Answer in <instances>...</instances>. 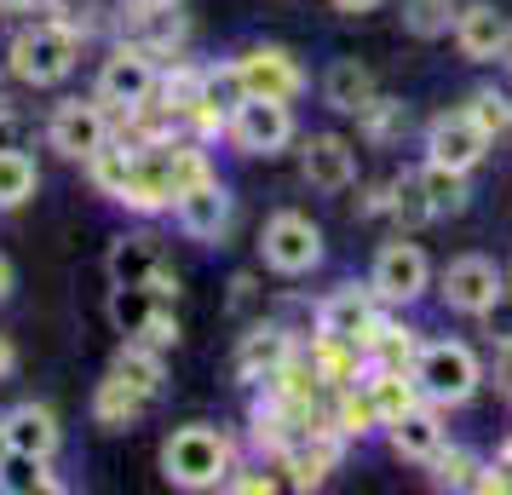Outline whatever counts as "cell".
Listing matches in <instances>:
<instances>
[{
	"instance_id": "1",
	"label": "cell",
	"mask_w": 512,
	"mask_h": 495,
	"mask_svg": "<svg viewBox=\"0 0 512 495\" xmlns=\"http://www.w3.org/2000/svg\"><path fill=\"white\" fill-rule=\"evenodd\" d=\"M225 472H231V438L202 421L179 426L162 444V478L173 490H219V484H231Z\"/></svg>"
},
{
	"instance_id": "2",
	"label": "cell",
	"mask_w": 512,
	"mask_h": 495,
	"mask_svg": "<svg viewBox=\"0 0 512 495\" xmlns=\"http://www.w3.org/2000/svg\"><path fill=\"white\" fill-rule=\"evenodd\" d=\"M409 380H415V392L426 403H438V409H461V403L478 398L484 369H478L472 346H461V340H426L420 357H415V369H409Z\"/></svg>"
},
{
	"instance_id": "3",
	"label": "cell",
	"mask_w": 512,
	"mask_h": 495,
	"mask_svg": "<svg viewBox=\"0 0 512 495\" xmlns=\"http://www.w3.org/2000/svg\"><path fill=\"white\" fill-rule=\"evenodd\" d=\"M75 58H81L75 29H64V24H29V29L12 35V47H6V70L18 75L24 87H58V81H70Z\"/></svg>"
},
{
	"instance_id": "4",
	"label": "cell",
	"mask_w": 512,
	"mask_h": 495,
	"mask_svg": "<svg viewBox=\"0 0 512 495\" xmlns=\"http://www.w3.org/2000/svg\"><path fill=\"white\" fill-rule=\"evenodd\" d=\"M259 260L271 265L277 277H311L323 265V225L294 208L271 213L265 231H259Z\"/></svg>"
},
{
	"instance_id": "5",
	"label": "cell",
	"mask_w": 512,
	"mask_h": 495,
	"mask_svg": "<svg viewBox=\"0 0 512 495\" xmlns=\"http://www.w3.org/2000/svg\"><path fill=\"white\" fill-rule=\"evenodd\" d=\"M225 127H231V144L242 156H282V150L294 144V133H300L288 98H259V93L242 98Z\"/></svg>"
},
{
	"instance_id": "6",
	"label": "cell",
	"mask_w": 512,
	"mask_h": 495,
	"mask_svg": "<svg viewBox=\"0 0 512 495\" xmlns=\"http://www.w3.org/2000/svg\"><path fill=\"white\" fill-rule=\"evenodd\" d=\"M369 288L380 306H415L420 294L432 288V260L420 254V242H386L369 265Z\"/></svg>"
},
{
	"instance_id": "7",
	"label": "cell",
	"mask_w": 512,
	"mask_h": 495,
	"mask_svg": "<svg viewBox=\"0 0 512 495\" xmlns=\"http://www.w3.org/2000/svg\"><path fill=\"white\" fill-rule=\"evenodd\" d=\"M438 294H443V306L461 311V317H489V311L507 300V277L484 254H461V260H449Z\"/></svg>"
},
{
	"instance_id": "8",
	"label": "cell",
	"mask_w": 512,
	"mask_h": 495,
	"mask_svg": "<svg viewBox=\"0 0 512 495\" xmlns=\"http://www.w3.org/2000/svg\"><path fill=\"white\" fill-rule=\"evenodd\" d=\"M156 87H162V75L150 64V52H139V47H116L104 58V70H98V104L127 110V116L150 110L156 104Z\"/></svg>"
},
{
	"instance_id": "9",
	"label": "cell",
	"mask_w": 512,
	"mask_h": 495,
	"mask_svg": "<svg viewBox=\"0 0 512 495\" xmlns=\"http://www.w3.org/2000/svg\"><path fill=\"white\" fill-rule=\"evenodd\" d=\"M173 219H179V231H185L190 242H225V231H231V219H236L231 185H219L213 173L196 179V185H185L173 196Z\"/></svg>"
},
{
	"instance_id": "10",
	"label": "cell",
	"mask_w": 512,
	"mask_h": 495,
	"mask_svg": "<svg viewBox=\"0 0 512 495\" xmlns=\"http://www.w3.org/2000/svg\"><path fill=\"white\" fill-rule=\"evenodd\" d=\"M484 156H489V127L472 110H443V116H432V127H426V162L472 173Z\"/></svg>"
},
{
	"instance_id": "11",
	"label": "cell",
	"mask_w": 512,
	"mask_h": 495,
	"mask_svg": "<svg viewBox=\"0 0 512 495\" xmlns=\"http://www.w3.org/2000/svg\"><path fill=\"white\" fill-rule=\"evenodd\" d=\"M47 144L70 162H93L98 150L110 144V116L104 104H81V98H64L47 121Z\"/></svg>"
},
{
	"instance_id": "12",
	"label": "cell",
	"mask_w": 512,
	"mask_h": 495,
	"mask_svg": "<svg viewBox=\"0 0 512 495\" xmlns=\"http://www.w3.org/2000/svg\"><path fill=\"white\" fill-rule=\"evenodd\" d=\"M236 75H242V93H259V98H294L311 87V75L300 70V58L288 47H248L236 58Z\"/></svg>"
},
{
	"instance_id": "13",
	"label": "cell",
	"mask_w": 512,
	"mask_h": 495,
	"mask_svg": "<svg viewBox=\"0 0 512 495\" xmlns=\"http://www.w3.org/2000/svg\"><path fill=\"white\" fill-rule=\"evenodd\" d=\"M300 179L317 196H340V190L357 185V144L340 139V133H311L300 150Z\"/></svg>"
},
{
	"instance_id": "14",
	"label": "cell",
	"mask_w": 512,
	"mask_h": 495,
	"mask_svg": "<svg viewBox=\"0 0 512 495\" xmlns=\"http://www.w3.org/2000/svg\"><path fill=\"white\" fill-rule=\"evenodd\" d=\"M317 329H323V340H374V288L363 283H346L334 288L323 306H317Z\"/></svg>"
},
{
	"instance_id": "15",
	"label": "cell",
	"mask_w": 512,
	"mask_h": 495,
	"mask_svg": "<svg viewBox=\"0 0 512 495\" xmlns=\"http://www.w3.org/2000/svg\"><path fill=\"white\" fill-rule=\"evenodd\" d=\"M0 432H6V449H24V455H41V461H52L58 444H64V426L47 403H12L0 415Z\"/></svg>"
},
{
	"instance_id": "16",
	"label": "cell",
	"mask_w": 512,
	"mask_h": 495,
	"mask_svg": "<svg viewBox=\"0 0 512 495\" xmlns=\"http://www.w3.org/2000/svg\"><path fill=\"white\" fill-rule=\"evenodd\" d=\"M507 35V12L489 6V0H472L455 12V47H461L466 64H495V47Z\"/></svg>"
},
{
	"instance_id": "17",
	"label": "cell",
	"mask_w": 512,
	"mask_h": 495,
	"mask_svg": "<svg viewBox=\"0 0 512 495\" xmlns=\"http://www.w3.org/2000/svg\"><path fill=\"white\" fill-rule=\"evenodd\" d=\"M386 438H392V449L403 455V461H420V467H432V461H438V449H443L438 403H432V409L409 403L403 415H392V421H386Z\"/></svg>"
},
{
	"instance_id": "18",
	"label": "cell",
	"mask_w": 512,
	"mask_h": 495,
	"mask_svg": "<svg viewBox=\"0 0 512 495\" xmlns=\"http://www.w3.org/2000/svg\"><path fill=\"white\" fill-rule=\"evenodd\" d=\"M162 242L150 231H121L110 242V254H104V271H110V283H156V271H162Z\"/></svg>"
},
{
	"instance_id": "19",
	"label": "cell",
	"mask_w": 512,
	"mask_h": 495,
	"mask_svg": "<svg viewBox=\"0 0 512 495\" xmlns=\"http://www.w3.org/2000/svg\"><path fill=\"white\" fill-rule=\"evenodd\" d=\"M374 70L369 64H357V58H334L323 70V104L334 110V116H363L374 104Z\"/></svg>"
},
{
	"instance_id": "20",
	"label": "cell",
	"mask_w": 512,
	"mask_h": 495,
	"mask_svg": "<svg viewBox=\"0 0 512 495\" xmlns=\"http://www.w3.org/2000/svg\"><path fill=\"white\" fill-rule=\"evenodd\" d=\"M156 311H162V294L144 283H110V300H104V317H110V329L121 340H144V329L156 323Z\"/></svg>"
},
{
	"instance_id": "21",
	"label": "cell",
	"mask_w": 512,
	"mask_h": 495,
	"mask_svg": "<svg viewBox=\"0 0 512 495\" xmlns=\"http://www.w3.org/2000/svg\"><path fill=\"white\" fill-rule=\"evenodd\" d=\"M415 179H420V196H426L432 219H455V213L472 208V190H466V173H461V167L426 162V167L415 173Z\"/></svg>"
},
{
	"instance_id": "22",
	"label": "cell",
	"mask_w": 512,
	"mask_h": 495,
	"mask_svg": "<svg viewBox=\"0 0 512 495\" xmlns=\"http://www.w3.org/2000/svg\"><path fill=\"white\" fill-rule=\"evenodd\" d=\"M282 357H288V329H254V334H242V346H236V380L277 375Z\"/></svg>"
},
{
	"instance_id": "23",
	"label": "cell",
	"mask_w": 512,
	"mask_h": 495,
	"mask_svg": "<svg viewBox=\"0 0 512 495\" xmlns=\"http://www.w3.org/2000/svg\"><path fill=\"white\" fill-rule=\"evenodd\" d=\"M35 490H64L52 478V461L24 455V449H6L0 455V495H35Z\"/></svg>"
},
{
	"instance_id": "24",
	"label": "cell",
	"mask_w": 512,
	"mask_h": 495,
	"mask_svg": "<svg viewBox=\"0 0 512 495\" xmlns=\"http://www.w3.org/2000/svg\"><path fill=\"white\" fill-rule=\"evenodd\" d=\"M35 190H41L35 162H29L18 144H12V150H0V213H6V208H24Z\"/></svg>"
},
{
	"instance_id": "25",
	"label": "cell",
	"mask_w": 512,
	"mask_h": 495,
	"mask_svg": "<svg viewBox=\"0 0 512 495\" xmlns=\"http://www.w3.org/2000/svg\"><path fill=\"white\" fill-rule=\"evenodd\" d=\"M455 0H403V29L415 41H438V35H455Z\"/></svg>"
},
{
	"instance_id": "26",
	"label": "cell",
	"mask_w": 512,
	"mask_h": 495,
	"mask_svg": "<svg viewBox=\"0 0 512 495\" xmlns=\"http://www.w3.org/2000/svg\"><path fill=\"white\" fill-rule=\"evenodd\" d=\"M144 403H150V398H139V392H133L127 380H116V375H110L104 386H98V403H93V415H98L104 426H110V432H116V426H127L133 415H139Z\"/></svg>"
},
{
	"instance_id": "27",
	"label": "cell",
	"mask_w": 512,
	"mask_h": 495,
	"mask_svg": "<svg viewBox=\"0 0 512 495\" xmlns=\"http://www.w3.org/2000/svg\"><path fill=\"white\" fill-rule=\"evenodd\" d=\"M369 403H374V415H380V426H386L392 415H403L415 403V392L403 386V375H380V380H369Z\"/></svg>"
},
{
	"instance_id": "28",
	"label": "cell",
	"mask_w": 512,
	"mask_h": 495,
	"mask_svg": "<svg viewBox=\"0 0 512 495\" xmlns=\"http://www.w3.org/2000/svg\"><path fill=\"white\" fill-rule=\"evenodd\" d=\"M432 467H438V484L478 490V478H472V467H478V461H472V455H461V449H438V461H432Z\"/></svg>"
},
{
	"instance_id": "29",
	"label": "cell",
	"mask_w": 512,
	"mask_h": 495,
	"mask_svg": "<svg viewBox=\"0 0 512 495\" xmlns=\"http://www.w3.org/2000/svg\"><path fill=\"white\" fill-rule=\"evenodd\" d=\"M495 380H501V392L512 398V334L495 346Z\"/></svg>"
},
{
	"instance_id": "30",
	"label": "cell",
	"mask_w": 512,
	"mask_h": 495,
	"mask_svg": "<svg viewBox=\"0 0 512 495\" xmlns=\"http://www.w3.org/2000/svg\"><path fill=\"white\" fill-rule=\"evenodd\" d=\"M52 0H0V12H12V18H35V12H47Z\"/></svg>"
},
{
	"instance_id": "31",
	"label": "cell",
	"mask_w": 512,
	"mask_h": 495,
	"mask_svg": "<svg viewBox=\"0 0 512 495\" xmlns=\"http://www.w3.org/2000/svg\"><path fill=\"white\" fill-rule=\"evenodd\" d=\"M374 6H380V0H334V12H346V18H363Z\"/></svg>"
},
{
	"instance_id": "32",
	"label": "cell",
	"mask_w": 512,
	"mask_h": 495,
	"mask_svg": "<svg viewBox=\"0 0 512 495\" xmlns=\"http://www.w3.org/2000/svg\"><path fill=\"white\" fill-rule=\"evenodd\" d=\"M495 64L512 75V18H507V35H501V47H495Z\"/></svg>"
},
{
	"instance_id": "33",
	"label": "cell",
	"mask_w": 512,
	"mask_h": 495,
	"mask_svg": "<svg viewBox=\"0 0 512 495\" xmlns=\"http://www.w3.org/2000/svg\"><path fill=\"white\" fill-rule=\"evenodd\" d=\"M12 294V265H6V254H0V300Z\"/></svg>"
},
{
	"instance_id": "34",
	"label": "cell",
	"mask_w": 512,
	"mask_h": 495,
	"mask_svg": "<svg viewBox=\"0 0 512 495\" xmlns=\"http://www.w3.org/2000/svg\"><path fill=\"white\" fill-rule=\"evenodd\" d=\"M6 369H12V346H6V340H0V375H6Z\"/></svg>"
},
{
	"instance_id": "35",
	"label": "cell",
	"mask_w": 512,
	"mask_h": 495,
	"mask_svg": "<svg viewBox=\"0 0 512 495\" xmlns=\"http://www.w3.org/2000/svg\"><path fill=\"white\" fill-rule=\"evenodd\" d=\"M6 110H12V98H6V81H0V116H6Z\"/></svg>"
},
{
	"instance_id": "36",
	"label": "cell",
	"mask_w": 512,
	"mask_h": 495,
	"mask_svg": "<svg viewBox=\"0 0 512 495\" xmlns=\"http://www.w3.org/2000/svg\"><path fill=\"white\" fill-rule=\"evenodd\" d=\"M0 455H6V432H0Z\"/></svg>"
}]
</instances>
